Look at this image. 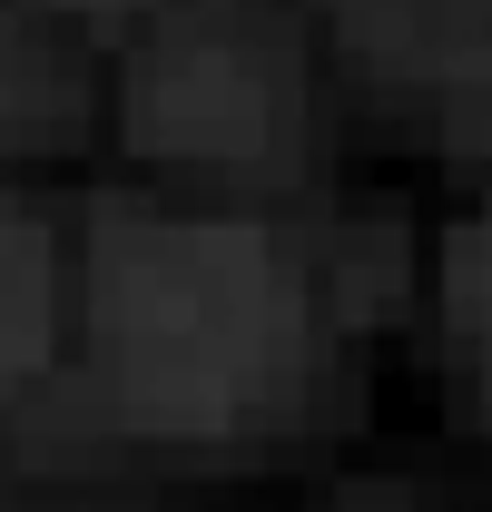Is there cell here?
<instances>
[{
  "mask_svg": "<svg viewBox=\"0 0 492 512\" xmlns=\"http://www.w3.org/2000/svg\"><path fill=\"white\" fill-rule=\"evenodd\" d=\"M453 316H463V355L492 394V217L463 227V247H453Z\"/></svg>",
  "mask_w": 492,
  "mask_h": 512,
  "instance_id": "5",
  "label": "cell"
},
{
  "mask_svg": "<svg viewBox=\"0 0 492 512\" xmlns=\"http://www.w3.org/2000/svg\"><path fill=\"white\" fill-rule=\"evenodd\" d=\"M99 355L138 424L237 434L306 375V286L256 227L99 207Z\"/></svg>",
  "mask_w": 492,
  "mask_h": 512,
  "instance_id": "1",
  "label": "cell"
},
{
  "mask_svg": "<svg viewBox=\"0 0 492 512\" xmlns=\"http://www.w3.org/2000/svg\"><path fill=\"white\" fill-rule=\"evenodd\" d=\"M69 119V79L60 60L40 50V30L20 20V10H0V148L10 138H40V128Z\"/></svg>",
  "mask_w": 492,
  "mask_h": 512,
  "instance_id": "4",
  "label": "cell"
},
{
  "mask_svg": "<svg viewBox=\"0 0 492 512\" xmlns=\"http://www.w3.org/2000/svg\"><path fill=\"white\" fill-rule=\"evenodd\" d=\"M50 345V247L40 217L0 207V384H20Z\"/></svg>",
  "mask_w": 492,
  "mask_h": 512,
  "instance_id": "3",
  "label": "cell"
},
{
  "mask_svg": "<svg viewBox=\"0 0 492 512\" xmlns=\"http://www.w3.org/2000/svg\"><path fill=\"white\" fill-rule=\"evenodd\" d=\"M128 128L168 158H217V168H286L306 128V79L276 20L237 0L187 10L178 30L128 79Z\"/></svg>",
  "mask_w": 492,
  "mask_h": 512,
  "instance_id": "2",
  "label": "cell"
},
{
  "mask_svg": "<svg viewBox=\"0 0 492 512\" xmlns=\"http://www.w3.org/2000/svg\"><path fill=\"white\" fill-rule=\"evenodd\" d=\"M79 10H128V0H79Z\"/></svg>",
  "mask_w": 492,
  "mask_h": 512,
  "instance_id": "6",
  "label": "cell"
}]
</instances>
